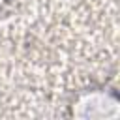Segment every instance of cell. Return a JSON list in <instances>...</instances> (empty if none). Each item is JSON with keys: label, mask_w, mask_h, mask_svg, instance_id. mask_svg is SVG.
<instances>
[{"label": "cell", "mask_w": 120, "mask_h": 120, "mask_svg": "<svg viewBox=\"0 0 120 120\" xmlns=\"http://www.w3.org/2000/svg\"><path fill=\"white\" fill-rule=\"evenodd\" d=\"M68 114L71 118H118V94L109 86H90L79 90L68 103Z\"/></svg>", "instance_id": "6da1fadb"}, {"label": "cell", "mask_w": 120, "mask_h": 120, "mask_svg": "<svg viewBox=\"0 0 120 120\" xmlns=\"http://www.w3.org/2000/svg\"><path fill=\"white\" fill-rule=\"evenodd\" d=\"M9 4H11V0H0V11H4Z\"/></svg>", "instance_id": "7a4b0ae2"}]
</instances>
